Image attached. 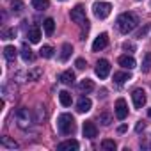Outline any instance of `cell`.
<instances>
[{"instance_id": "cell-1", "label": "cell", "mask_w": 151, "mask_h": 151, "mask_svg": "<svg viewBox=\"0 0 151 151\" xmlns=\"http://www.w3.org/2000/svg\"><path fill=\"white\" fill-rule=\"evenodd\" d=\"M116 23H117L119 32H123V34H130V32L137 27L139 18H137L133 13H123V14H119V18H117Z\"/></svg>"}, {"instance_id": "cell-2", "label": "cell", "mask_w": 151, "mask_h": 151, "mask_svg": "<svg viewBox=\"0 0 151 151\" xmlns=\"http://www.w3.org/2000/svg\"><path fill=\"white\" fill-rule=\"evenodd\" d=\"M57 126L60 130V133L64 135H71L75 132V119L71 114H60L57 119Z\"/></svg>"}, {"instance_id": "cell-3", "label": "cell", "mask_w": 151, "mask_h": 151, "mask_svg": "<svg viewBox=\"0 0 151 151\" xmlns=\"http://www.w3.org/2000/svg\"><path fill=\"white\" fill-rule=\"evenodd\" d=\"M16 124L22 128V130H27L32 123H34V117H32V112L29 110V109H25V107H22V109H18L16 110Z\"/></svg>"}, {"instance_id": "cell-4", "label": "cell", "mask_w": 151, "mask_h": 151, "mask_svg": "<svg viewBox=\"0 0 151 151\" xmlns=\"http://www.w3.org/2000/svg\"><path fill=\"white\" fill-rule=\"evenodd\" d=\"M93 11H94V16H96V18H100V20H105V18L110 14V11H112V6H110L109 2H96V4L93 6Z\"/></svg>"}, {"instance_id": "cell-5", "label": "cell", "mask_w": 151, "mask_h": 151, "mask_svg": "<svg viewBox=\"0 0 151 151\" xmlns=\"http://www.w3.org/2000/svg\"><path fill=\"white\" fill-rule=\"evenodd\" d=\"M69 16H71V20L75 22V23H87V18H86V9L78 4V6H75L73 9H71V13H69Z\"/></svg>"}, {"instance_id": "cell-6", "label": "cell", "mask_w": 151, "mask_h": 151, "mask_svg": "<svg viewBox=\"0 0 151 151\" xmlns=\"http://www.w3.org/2000/svg\"><path fill=\"white\" fill-rule=\"evenodd\" d=\"M94 71H96V75H98L100 78H107L109 73H110V62H109L107 59H100Z\"/></svg>"}, {"instance_id": "cell-7", "label": "cell", "mask_w": 151, "mask_h": 151, "mask_svg": "<svg viewBox=\"0 0 151 151\" xmlns=\"http://www.w3.org/2000/svg\"><path fill=\"white\" fill-rule=\"evenodd\" d=\"M132 100H133V107L135 109H142L146 105V93H144V89H135L132 93Z\"/></svg>"}, {"instance_id": "cell-8", "label": "cell", "mask_w": 151, "mask_h": 151, "mask_svg": "<svg viewBox=\"0 0 151 151\" xmlns=\"http://www.w3.org/2000/svg\"><path fill=\"white\" fill-rule=\"evenodd\" d=\"M126 116H128V105H126V101H124L123 98H119V100L116 101V117L123 121Z\"/></svg>"}, {"instance_id": "cell-9", "label": "cell", "mask_w": 151, "mask_h": 151, "mask_svg": "<svg viewBox=\"0 0 151 151\" xmlns=\"http://www.w3.org/2000/svg\"><path fill=\"white\" fill-rule=\"evenodd\" d=\"M82 132H84V137H87V139H94L98 135V128H96V124L93 121H86Z\"/></svg>"}, {"instance_id": "cell-10", "label": "cell", "mask_w": 151, "mask_h": 151, "mask_svg": "<svg viewBox=\"0 0 151 151\" xmlns=\"http://www.w3.org/2000/svg\"><path fill=\"white\" fill-rule=\"evenodd\" d=\"M107 45H109V36H107L105 32H101V34L94 39V43H93V50H94V52H100V50H103Z\"/></svg>"}, {"instance_id": "cell-11", "label": "cell", "mask_w": 151, "mask_h": 151, "mask_svg": "<svg viewBox=\"0 0 151 151\" xmlns=\"http://www.w3.org/2000/svg\"><path fill=\"white\" fill-rule=\"evenodd\" d=\"M59 151H77L78 149V142L75 140V139H69V140H64L57 146Z\"/></svg>"}, {"instance_id": "cell-12", "label": "cell", "mask_w": 151, "mask_h": 151, "mask_svg": "<svg viewBox=\"0 0 151 151\" xmlns=\"http://www.w3.org/2000/svg\"><path fill=\"white\" fill-rule=\"evenodd\" d=\"M117 62H119V66H123L124 69H133V68L137 66V62H135V59H133L132 55H121V57L117 59Z\"/></svg>"}, {"instance_id": "cell-13", "label": "cell", "mask_w": 151, "mask_h": 151, "mask_svg": "<svg viewBox=\"0 0 151 151\" xmlns=\"http://www.w3.org/2000/svg\"><path fill=\"white\" fill-rule=\"evenodd\" d=\"M91 107H93V101H91L89 98H80V100H78V103H77V110H78L80 114L89 112V110H91Z\"/></svg>"}, {"instance_id": "cell-14", "label": "cell", "mask_w": 151, "mask_h": 151, "mask_svg": "<svg viewBox=\"0 0 151 151\" xmlns=\"http://www.w3.org/2000/svg\"><path fill=\"white\" fill-rule=\"evenodd\" d=\"M27 37H29L30 43H39V39H41V30H39V27H30L29 32H27Z\"/></svg>"}, {"instance_id": "cell-15", "label": "cell", "mask_w": 151, "mask_h": 151, "mask_svg": "<svg viewBox=\"0 0 151 151\" xmlns=\"http://www.w3.org/2000/svg\"><path fill=\"white\" fill-rule=\"evenodd\" d=\"M59 80H60L62 84H66V86H71V84L75 82V73H73L71 69H68V71L60 73V77H59Z\"/></svg>"}, {"instance_id": "cell-16", "label": "cell", "mask_w": 151, "mask_h": 151, "mask_svg": "<svg viewBox=\"0 0 151 151\" xmlns=\"http://www.w3.org/2000/svg\"><path fill=\"white\" fill-rule=\"evenodd\" d=\"M78 89H80L84 94H89L91 91H94V84H93V80H89V78H84V80L80 82Z\"/></svg>"}, {"instance_id": "cell-17", "label": "cell", "mask_w": 151, "mask_h": 151, "mask_svg": "<svg viewBox=\"0 0 151 151\" xmlns=\"http://www.w3.org/2000/svg\"><path fill=\"white\" fill-rule=\"evenodd\" d=\"M16 55H18V50H16L14 46H11V45H9V46H6V48H4V57H6L9 62H14Z\"/></svg>"}, {"instance_id": "cell-18", "label": "cell", "mask_w": 151, "mask_h": 151, "mask_svg": "<svg viewBox=\"0 0 151 151\" xmlns=\"http://www.w3.org/2000/svg\"><path fill=\"white\" fill-rule=\"evenodd\" d=\"M126 80H132V75H130V73H126V71L114 73V82H116V84H124Z\"/></svg>"}, {"instance_id": "cell-19", "label": "cell", "mask_w": 151, "mask_h": 151, "mask_svg": "<svg viewBox=\"0 0 151 151\" xmlns=\"http://www.w3.org/2000/svg\"><path fill=\"white\" fill-rule=\"evenodd\" d=\"M59 101H60L62 107H69L71 101H73V98H71V94H69L68 91H60V93H59Z\"/></svg>"}, {"instance_id": "cell-20", "label": "cell", "mask_w": 151, "mask_h": 151, "mask_svg": "<svg viewBox=\"0 0 151 151\" xmlns=\"http://www.w3.org/2000/svg\"><path fill=\"white\" fill-rule=\"evenodd\" d=\"M0 144H2V147H6V149H18V142L13 140L11 137H2Z\"/></svg>"}, {"instance_id": "cell-21", "label": "cell", "mask_w": 151, "mask_h": 151, "mask_svg": "<svg viewBox=\"0 0 151 151\" xmlns=\"http://www.w3.org/2000/svg\"><path fill=\"white\" fill-rule=\"evenodd\" d=\"M71 52H73V46H71L69 43H64V45H62V50H60V60L66 62V60L69 59Z\"/></svg>"}, {"instance_id": "cell-22", "label": "cell", "mask_w": 151, "mask_h": 151, "mask_svg": "<svg viewBox=\"0 0 151 151\" xmlns=\"http://www.w3.org/2000/svg\"><path fill=\"white\" fill-rule=\"evenodd\" d=\"M43 27H45V32H46L48 36H52L53 30H55V22H53V18H46V20L43 22Z\"/></svg>"}, {"instance_id": "cell-23", "label": "cell", "mask_w": 151, "mask_h": 151, "mask_svg": "<svg viewBox=\"0 0 151 151\" xmlns=\"http://www.w3.org/2000/svg\"><path fill=\"white\" fill-rule=\"evenodd\" d=\"M22 57H23L25 62H32V60H34V53H32V50H30L27 45L22 46Z\"/></svg>"}, {"instance_id": "cell-24", "label": "cell", "mask_w": 151, "mask_h": 151, "mask_svg": "<svg viewBox=\"0 0 151 151\" xmlns=\"http://www.w3.org/2000/svg\"><path fill=\"white\" fill-rule=\"evenodd\" d=\"M50 6V0H32V7L37 11H45Z\"/></svg>"}, {"instance_id": "cell-25", "label": "cell", "mask_w": 151, "mask_h": 151, "mask_svg": "<svg viewBox=\"0 0 151 151\" xmlns=\"http://www.w3.org/2000/svg\"><path fill=\"white\" fill-rule=\"evenodd\" d=\"M149 69H151V52H147L144 55V59H142V71L147 73Z\"/></svg>"}, {"instance_id": "cell-26", "label": "cell", "mask_w": 151, "mask_h": 151, "mask_svg": "<svg viewBox=\"0 0 151 151\" xmlns=\"http://www.w3.org/2000/svg\"><path fill=\"white\" fill-rule=\"evenodd\" d=\"M39 53H41V57H45V59H50V57L53 55V48H52L50 45H45V46H41Z\"/></svg>"}, {"instance_id": "cell-27", "label": "cell", "mask_w": 151, "mask_h": 151, "mask_svg": "<svg viewBox=\"0 0 151 151\" xmlns=\"http://www.w3.org/2000/svg\"><path fill=\"white\" fill-rule=\"evenodd\" d=\"M98 119H100V123H101L103 126H109V124L112 123V116H110L109 112H101V114L98 116Z\"/></svg>"}, {"instance_id": "cell-28", "label": "cell", "mask_w": 151, "mask_h": 151, "mask_svg": "<svg viewBox=\"0 0 151 151\" xmlns=\"http://www.w3.org/2000/svg\"><path fill=\"white\" fill-rule=\"evenodd\" d=\"M101 147H103L105 151H114V149H116V142L110 140V139H105V140L101 142Z\"/></svg>"}, {"instance_id": "cell-29", "label": "cell", "mask_w": 151, "mask_h": 151, "mask_svg": "<svg viewBox=\"0 0 151 151\" xmlns=\"http://www.w3.org/2000/svg\"><path fill=\"white\" fill-rule=\"evenodd\" d=\"M11 7H13V13H22V9H23V2L22 0H13L11 2Z\"/></svg>"}, {"instance_id": "cell-30", "label": "cell", "mask_w": 151, "mask_h": 151, "mask_svg": "<svg viewBox=\"0 0 151 151\" xmlns=\"http://www.w3.org/2000/svg\"><path fill=\"white\" fill-rule=\"evenodd\" d=\"M14 36H16V30H14V29H7V30H4V34H2L4 39H13Z\"/></svg>"}, {"instance_id": "cell-31", "label": "cell", "mask_w": 151, "mask_h": 151, "mask_svg": "<svg viewBox=\"0 0 151 151\" xmlns=\"http://www.w3.org/2000/svg\"><path fill=\"white\" fill-rule=\"evenodd\" d=\"M123 50H126V52H133V50H135V45H133L132 41H124V43H123Z\"/></svg>"}, {"instance_id": "cell-32", "label": "cell", "mask_w": 151, "mask_h": 151, "mask_svg": "<svg viewBox=\"0 0 151 151\" xmlns=\"http://www.w3.org/2000/svg\"><path fill=\"white\" fill-rule=\"evenodd\" d=\"M75 66H77L78 69H84V68H86L87 64H86V60H84V59H77V62H75Z\"/></svg>"}, {"instance_id": "cell-33", "label": "cell", "mask_w": 151, "mask_h": 151, "mask_svg": "<svg viewBox=\"0 0 151 151\" xmlns=\"http://www.w3.org/2000/svg\"><path fill=\"white\" fill-rule=\"evenodd\" d=\"M144 128H146V123H144V121H139L137 126H135V132H142Z\"/></svg>"}, {"instance_id": "cell-34", "label": "cell", "mask_w": 151, "mask_h": 151, "mask_svg": "<svg viewBox=\"0 0 151 151\" xmlns=\"http://www.w3.org/2000/svg\"><path fill=\"white\" fill-rule=\"evenodd\" d=\"M147 34V27H142L139 32H137V37H142V36H146Z\"/></svg>"}, {"instance_id": "cell-35", "label": "cell", "mask_w": 151, "mask_h": 151, "mask_svg": "<svg viewBox=\"0 0 151 151\" xmlns=\"http://www.w3.org/2000/svg\"><path fill=\"white\" fill-rule=\"evenodd\" d=\"M123 132H126V124H123V126H119V133H123Z\"/></svg>"}, {"instance_id": "cell-36", "label": "cell", "mask_w": 151, "mask_h": 151, "mask_svg": "<svg viewBox=\"0 0 151 151\" xmlns=\"http://www.w3.org/2000/svg\"><path fill=\"white\" fill-rule=\"evenodd\" d=\"M147 116H149V117H151V109H149V110H147Z\"/></svg>"}, {"instance_id": "cell-37", "label": "cell", "mask_w": 151, "mask_h": 151, "mask_svg": "<svg viewBox=\"0 0 151 151\" xmlns=\"http://www.w3.org/2000/svg\"><path fill=\"white\" fill-rule=\"evenodd\" d=\"M62 2H64V0H62Z\"/></svg>"}]
</instances>
